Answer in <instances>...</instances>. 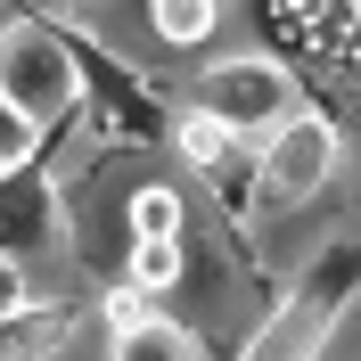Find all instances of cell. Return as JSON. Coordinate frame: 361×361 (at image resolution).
<instances>
[{
  "mask_svg": "<svg viewBox=\"0 0 361 361\" xmlns=\"http://www.w3.org/2000/svg\"><path fill=\"white\" fill-rule=\"evenodd\" d=\"M361 295V247L353 238H329L312 263L295 271V288L279 295V312H263L247 329V345L230 361H320V345L337 337V320L353 312Z\"/></svg>",
  "mask_w": 361,
  "mask_h": 361,
  "instance_id": "6da1fadb",
  "label": "cell"
},
{
  "mask_svg": "<svg viewBox=\"0 0 361 361\" xmlns=\"http://www.w3.org/2000/svg\"><path fill=\"white\" fill-rule=\"evenodd\" d=\"M0 99L42 140H66L82 123V66H74L66 25H49V17L0 25Z\"/></svg>",
  "mask_w": 361,
  "mask_h": 361,
  "instance_id": "7a4b0ae2",
  "label": "cell"
},
{
  "mask_svg": "<svg viewBox=\"0 0 361 361\" xmlns=\"http://www.w3.org/2000/svg\"><path fill=\"white\" fill-rule=\"evenodd\" d=\"M345 157V140L329 115L312 107H295L279 115L263 140H255V157H247V205L255 214H295V205H312L320 189H329V173H337Z\"/></svg>",
  "mask_w": 361,
  "mask_h": 361,
  "instance_id": "3957f363",
  "label": "cell"
},
{
  "mask_svg": "<svg viewBox=\"0 0 361 361\" xmlns=\"http://www.w3.org/2000/svg\"><path fill=\"white\" fill-rule=\"evenodd\" d=\"M189 107L214 115L230 140H263L279 115H295V74L279 66V58H263V49L214 58V66L197 74V90H189Z\"/></svg>",
  "mask_w": 361,
  "mask_h": 361,
  "instance_id": "277c9868",
  "label": "cell"
},
{
  "mask_svg": "<svg viewBox=\"0 0 361 361\" xmlns=\"http://www.w3.org/2000/svg\"><path fill=\"white\" fill-rule=\"evenodd\" d=\"M49 247H58V173H49V157H25L0 173V255L33 263Z\"/></svg>",
  "mask_w": 361,
  "mask_h": 361,
  "instance_id": "5b68a950",
  "label": "cell"
},
{
  "mask_svg": "<svg viewBox=\"0 0 361 361\" xmlns=\"http://www.w3.org/2000/svg\"><path fill=\"white\" fill-rule=\"evenodd\" d=\"M107 361H205L197 329H180L173 312H148L132 288H115V337H107Z\"/></svg>",
  "mask_w": 361,
  "mask_h": 361,
  "instance_id": "8992f818",
  "label": "cell"
},
{
  "mask_svg": "<svg viewBox=\"0 0 361 361\" xmlns=\"http://www.w3.org/2000/svg\"><path fill=\"white\" fill-rule=\"evenodd\" d=\"M123 238H132V247H180V238H189V205H180V189L140 180L132 197H123ZM132 247H123V255H132Z\"/></svg>",
  "mask_w": 361,
  "mask_h": 361,
  "instance_id": "52a82bcc",
  "label": "cell"
},
{
  "mask_svg": "<svg viewBox=\"0 0 361 361\" xmlns=\"http://www.w3.org/2000/svg\"><path fill=\"white\" fill-rule=\"evenodd\" d=\"M164 140H173V148L197 164V173H222V164L238 157V140H230L214 115H197V107H189V115H173V123H164Z\"/></svg>",
  "mask_w": 361,
  "mask_h": 361,
  "instance_id": "ba28073f",
  "label": "cell"
},
{
  "mask_svg": "<svg viewBox=\"0 0 361 361\" xmlns=\"http://www.w3.org/2000/svg\"><path fill=\"white\" fill-rule=\"evenodd\" d=\"M214 17H222V0H148V33L173 49H197L214 33Z\"/></svg>",
  "mask_w": 361,
  "mask_h": 361,
  "instance_id": "9c48e42d",
  "label": "cell"
},
{
  "mask_svg": "<svg viewBox=\"0 0 361 361\" xmlns=\"http://www.w3.org/2000/svg\"><path fill=\"white\" fill-rule=\"evenodd\" d=\"M42 148H49V140L33 132V123H25L8 99H0V173H8V164H25V157H42Z\"/></svg>",
  "mask_w": 361,
  "mask_h": 361,
  "instance_id": "30bf717a",
  "label": "cell"
},
{
  "mask_svg": "<svg viewBox=\"0 0 361 361\" xmlns=\"http://www.w3.org/2000/svg\"><path fill=\"white\" fill-rule=\"evenodd\" d=\"M337 42H345L337 58H345V66L361 74V0H337Z\"/></svg>",
  "mask_w": 361,
  "mask_h": 361,
  "instance_id": "8fae6325",
  "label": "cell"
},
{
  "mask_svg": "<svg viewBox=\"0 0 361 361\" xmlns=\"http://www.w3.org/2000/svg\"><path fill=\"white\" fill-rule=\"evenodd\" d=\"M25 304V263H8V255H0V320L17 312Z\"/></svg>",
  "mask_w": 361,
  "mask_h": 361,
  "instance_id": "7c38bea8",
  "label": "cell"
}]
</instances>
